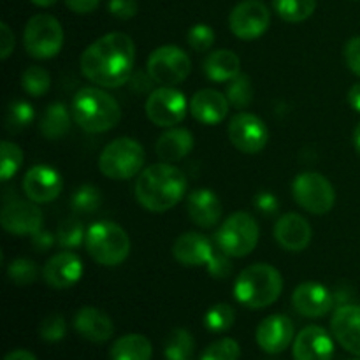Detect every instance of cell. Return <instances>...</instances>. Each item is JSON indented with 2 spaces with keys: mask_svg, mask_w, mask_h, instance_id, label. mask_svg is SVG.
<instances>
[{
  "mask_svg": "<svg viewBox=\"0 0 360 360\" xmlns=\"http://www.w3.org/2000/svg\"><path fill=\"white\" fill-rule=\"evenodd\" d=\"M136 46L127 34L111 32L91 42L81 55V72L104 88L123 86L130 81Z\"/></svg>",
  "mask_w": 360,
  "mask_h": 360,
  "instance_id": "6da1fadb",
  "label": "cell"
},
{
  "mask_svg": "<svg viewBox=\"0 0 360 360\" xmlns=\"http://www.w3.org/2000/svg\"><path fill=\"white\" fill-rule=\"evenodd\" d=\"M186 192L185 174L174 165L162 162L141 171L136 181V199L151 213L172 210Z\"/></svg>",
  "mask_w": 360,
  "mask_h": 360,
  "instance_id": "7a4b0ae2",
  "label": "cell"
},
{
  "mask_svg": "<svg viewBox=\"0 0 360 360\" xmlns=\"http://www.w3.org/2000/svg\"><path fill=\"white\" fill-rule=\"evenodd\" d=\"M74 123L88 134H102L115 129L122 118L118 101L101 88H83L70 104Z\"/></svg>",
  "mask_w": 360,
  "mask_h": 360,
  "instance_id": "3957f363",
  "label": "cell"
},
{
  "mask_svg": "<svg viewBox=\"0 0 360 360\" xmlns=\"http://www.w3.org/2000/svg\"><path fill=\"white\" fill-rule=\"evenodd\" d=\"M283 290V278L269 264H253L239 273L234 297L248 309H264L274 304Z\"/></svg>",
  "mask_w": 360,
  "mask_h": 360,
  "instance_id": "277c9868",
  "label": "cell"
},
{
  "mask_svg": "<svg viewBox=\"0 0 360 360\" xmlns=\"http://www.w3.org/2000/svg\"><path fill=\"white\" fill-rule=\"evenodd\" d=\"M88 253L101 266H120L130 253L129 234L118 224L109 220L97 221L86 231L84 239Z\"/></svg>",
  "mask_w": 360,
  "mask_h": 360,
  "instance_id": "5b68a950",
  "label": "cell"
},
{
  "mask_svg": "<svg viewBox=\"0 0 360 360\" xmlns=\"http://www.w3.org/2000/svg\"><path fill=\"white\" fill-rule=\"evenodd\" d=\"M144 165V148L130 137L111 141L98 157V169L105 178L130 179L141 172Z\"/></svg>",
  "mask_w": 360,
  "mask_h": 360,
  "instance_id": "8992f818",
  "label": "cell"
},
{
  "mask_svg": "<svg viewBox=\"0 0 360 360\" xmlns=\"http://www.w3.org/2000/svg\"><path fill=\"white\" fill-rule=\"evenodd\" d=\"M259 225L252 214L239 211V213L231 214L227 220L221 224V227L217 232L218 248L227 253L229 257H241L250 255L255 250L259 243Z\"/></svg>",
  "mask_w": 360,
  "mask_h": 360,
  "instance_id": "52a82bcc",
  "label": "cell"
},
{
  "mask_svg": "<svg viewBox=\"0 0 360 360\" xmlns=\"http://www.w3.org/2000/svg\"><path fill=\"white\" fill-rule=\"evenodd\" d=\"M23 44L28 55L34 58H53L63 46L62 25L51 14H35L25 27Z\"/></svg>",
  "mask_w": 360,
  "mask_h": 360,
  "instance_id": "ba28073f",
  "label": "cell"
},
{
  "mask_svg": "<svg viewBox=\"0 0 360 360\" xmlns=\"http://www.w3.org/2000/svg\"><path fill=\"white\" fill-rule=\"evenodd\" d=\"M294 199L302 210L313 214L329 213L336 202V192L326 176L319 172H302L292 183Z\"/></svg>",
  "mask_w": 360,
  "mask_h": 360,
  "instance_id": "9c48e42d",
  "label": "cell"
},
{
  "mask_svg": "<svg viewBox=\"0 0 360 360\" xmlns=\"http://www.w3.org/2000/svg\"><path fill=\"white\" fill-rule=\"evenodd\" d=\"M146 67L155 83L162 86H176L188 77L192 62L178 46H162L151 53Z\"/></svg>",
  "mask_w": 360,
  "mask_h": 360,
  "instance_id": "30bf717a",
  "label": "cell"
},
{
  "mask_svg": "<svg viewBox=\"0 0 360 360\" xmlns=\"http://www.w3.org/2000/svg\"><path fill=\"white\" fill-rule=\"evenodd\" d=\"M269 9L260 0H243L232 9L229 16L232 34L243 41L259 39L269 28Z\"/></svg>",
  "mask_w": 360,
  "mask_h": 360,
  "instance_id": "8fae6325",
  "label": "cell"
},
{
  "mask_svg": "<svg viewBox=\"0 0 360 360\" xmlns=\"http://www.w3.org/2000/svg\"><path fill=\"white\" fill-rule=\"evenodd\" d=\"M146 115L158 127H174L186 116V98L172 86L151 91L146 101Z\"/></svg>",
  "mask_w": 360,
  "mask_h": 360,
  "instance_id": "7c38bea8",
  "label": "cell"
},
{
  "mask_svg": "<svg viewBox=\"0 0 360 360\" xmlns=\"http://www.w3.org/2000/svg\"><path fill=\"white\" fill-rule=\"evenodd\" d=\"M229 139L243 153H259L269 141V130L259 116L238 112L229 123Z\"/></svg>",
  "mask_w": 360,
  "mask_h": 360,
  "instance_id": "4fadbf2b",
  "label": "cell"
},
{
  "mask_svg": "<svg viewBox=\"0 0 360 360\" xmlns=\"http://www.w3.org/2000/svg\"><path fill=\"white\" fill-rule=\"evenodd\" d=\"M0 224L9 234L34 236L42 229V211L34 200H11L2 207Z\"/></svg>",
  "mask_w": 360,
  "mask_h": 360,
  "instance_id": "5bb4252c",
  "label": "cell"
},
{
  "mask_svg": "<svg viewBox=\"0 0 360 360\" xmlns=\"http://www.w3.org/2000/svg\"><path fill=\"white\" fill-rule=\"evenodd\" d=\"M255 338L260 350L266 354H281L294 341V322L287 315H271L257 327Z\"/></svg>",
  "mask_w": 360,
  "mask_h": 360,
  "instance_id": "9a60e30c",
  "label": "cell"
},
{
  "mask_svg": "<svg viewBox=\"0 0 360 360\" xmlns=\"http://www.w3.org/2000/svg\"><path fill=\"white\" fill-rule=\"evenodd\" d=\"M62 176L49 165H34L23 178V192L34 202H51L62 192Z\"/></svg>",
  "mask_w": 360,
  "mask_h": 360,
  "instance_id": "2e32d148",
  "label": "cell"
},
{
  "mask_svg": "<svg viewBox=\"0 0 360 360\" xmlns=\"http://www.w3.org/2000/svg\"><path fill=\"white\" fill-rule=\"evenodd\" d=\"M81 276H83V262L70 250L53 255L42 269L44 281L56 290L74 287L81 280Z\"/></svg>",
  "mask_w": 360,
  "mask_h": 360,
  "instance_id": "e0dca14e",
  "label": "cell"
},
{
  "mask_svg": "<svg viewBox=\"0 0 360 360\" xmlns=\"http://www.w3.org/2000/svg\"><path fill=\"white\" fill-rule=\"evenodd\" d=\"M292 306L306 319H320L333 309L334 297L329 288L315 281L301 283L292 294Z\"/></svg>",
  "mask_w": 360,
  "mask_h": 360,
  "instance_id": "ac0fdd59",
  "label": "cell"
},
{
  "mask_svg": "<svg viewBox=\"0 0 360 360\" xmlns=\"http://www.w3.org/2000/svg\"><path fill=\"white\" fill-rule=\"evenodd\" d=\"M330 330L338 343L350 354L360 357V306L343 304L334 311Z\"/></svg>",
  "mask_w": 360,
  "mask_h": 360,
  "instance_id": "d6986e66",
  "label": "cell"
},
{
  "mask_svg": "<svg viewBox=\"0 0 360 360\" xmlns=\"http://www.w3.org/2000/svg\"><path fill=\"white\" fill-rule=\"evenodd\" d=\"M334 343L326 329L319 326L304 327L295 336L294 360H333Z\"/></svg>",
  "mask_w": 360,
  "mask_h": 360,
  "instance_id": "ffe728a7",
  "label": "cell"
},
{
  "mask_svg": "<svg viewBox=\"0 0 360 360\" xmlns=\"http://www.w3.org/2000/svg\"><path fill=\"white\" fill-rule=\"evenodd\" d=\"M311 225L297 213H287L274 225V238L287 252H302L311 243Z\"/></svg>",
  "mask_w": 360,
  "mask_h": 360,
  "instance_id": "44dd1931",
  "label": "cell"
},
{
  "mask_svg": "<svg viewBox=\"0 0 360 360\" xmlns=\"http://www.w3.org/2000/svg\"><path fill=\"white\" fill-rule=\"evenodd\" d=\"M74 329L90 343H105L115 334V323L101 309L84 306L74 316Z\"/></svg>",
  "mask_w": 360,
  "mask_h": 360,
  "instance_id": "7402d4cb",
  "label": "cell"
},
{
  "mask_svg": "<svg viewBox=\"0 0 360 360\" xmlns=\"http://www.w3.org/2000/svg\"><path fill=\"white\" fill-rule=\"evenodd\" d=\"M214 253V246L210 239L199 232H186L176 239L172 255L179 264L188 267L206 266Z\"/></svg>",
  "mask_w": 360,
  "mask_h": 360,
  "instance_id": "603a6c76",
  "label": "cell"
},
{
  "mask_svg": "<svg viewBox=\"0 0 360 360\" xmlns=\"http://www.w3.org/2000/svg\"><path fill=\"white\" fill-rule=\"evenodd\" d=\"M190 112L197 122L204 125H218L229 112V98L218 90L204 88L197 91L190 101Z\"/></svg>",
  "mask_w": 360,
  "mask_h": 360,
  "instance_id": "cb8c5ba5",
  "label": "cell"
},
{
  "mask_svg": "<svg viewBox=\"0 0 360 360\" xmlns=\"http://www.w3.org/2000/svg\"><path fill=\"white\" fill-rule=\"evenodd\" d=\"M190 220L202 229H211L220 221L221 218V202L213 190L200 188L188 195L186 200Z\"/></svg>",
  "mask_w": 360,
  "mask_h": 360,
  "instance_id": "d4e9b609",
  "label": "cell"
},
{
  "mask_svg": "<svg viewBox=\"0 0 360 360\" xmlns=\"http://www.w3.org/2000/svg\"><path fill=\"white\" fill-rule=\"evenodd\" d=\"M157 155L164 162L183 160L193 150V136L186 129H171L158 137L155 144Z\"/></svg>",
  "mask_w": 360,
  "mask_h": 360,
  "instance_id": "484cf974",
  "label": "cell"
},
{
  "mask_svg": "<svg viewBox=\"0 0 360 360\" xmlns=\"http://www.w3.org/2000/svg\"><path fill=\"white\" fill-rule=\"evenodd\" d=\"M204 72L214 83H227L241 74V60L231 49H218L206 58Z\"/></svg>",
  "mask_w": 360,
  "mask_h": 360,
  "instance_id": "4316f807",
  "label": "cell"
},
{
  "mask_svg": "<svg viewBox=\"0 0 360 360\" xmlns=\"http://www.w3.org/2000/svg\"><path fill=\"white\" fill-rule=\"evenodd\" d=\"M109 357L111 360H151L153 347L143 334H127L112 343Z\"/></svg>",
  "mask_w": 360,
  "mask_h": 360,
  "instance_id": "83f0119b",
  "label": "cell"
},
{
  "mask_svg": "<svg viewBox=\"0 0 360 360\" xmlns=\"http://www.w3.org/2000/svg\"><path fill=\"white\" fill-rule=\"evenodd\" d=\"M70 116H72V112H69L67 105L62 104V102L49 104L44 115H42L41 125H39L42 136L49 141L65 137L70 130Z\"/></svg>",
  "mask_w": 360,
  "mask_h": 360,
  "instance_id": "f1b7e54d",
  "label": "cell"
},
{
  "mask_svg": "<svg viewBox=\"0 0 360 360\" xmlns=\"http://www.w3.org/2000/svg\"><path fill=\"white\" fill-rule=\"evenodd\" d=\"M195 343L186 329H174L164 345L165 360H192Z\"/></svg>",
  "mask_w": 360,
  "mask_h": 360,
  "instance_id": "f546056e",
  "label": "cell"
},
{
  "mask_svg": "<svg viewBox=\"0 0 360 360\" xmlns=\"http://www.w3.org/2000/svg\"><path fill=\"white\" fill-rule=\"evenodd\" d=\"M274 9L281 20L301 23L315 13L316 0H274Z\"/></svg>",
  "mask_w": 360,
  "mask_h": 360,
  "instance_id": "4dcf8cb0",
  "label": "cell"
},
{
  "mask_svg": "<svg viewBox=\"0 0 360 360\" xmlns=\"http://www.w3.org/2000/svg\"><path fill=\"white\" fill-rule=\"evenodd\" d=\"M0 157H2V160H0V179L9 181L23 164V151L18 144L11 143V141H2Z\"/></svg>",
  "mask_w": 360,
  "mask_h": 360,
  "instance_id": "1f68e13d",
  "label": "cell"
},
{
  "mask_svg": "<svg viewBox=\"0 0 360 360\" xmlns=\"http://www.w3.org/2000/svg\"><path fill=\"white\" fill-rule=\"evenodd\" d=\"M21 86L32 97H41V95L48 94L49 86H51V77H49L46 69L39 65H32L21 76Z\"/></svg>",
  "mask_w": 360,
  "mask_h": 360,
  "instance_id": "d6a6232c",
  "label": "cell"
},
{
  "mask_svg": "<svg viewBox=\"0 0 360 360\" xmlns=\"http://www.w3.org/2000/svg\"><path fill=\"white\" fill-rule=\"evenodd\" d=\"M234 320H236V313L234 309L231 308L229 304H214L213 308L207 309L206 316H204V326L210 333H225V330L231 329L234 326Z\"/></svg>",
  "mask_w": 360,
  "mask_h": 360,
  "instance_id": "836d02e7",
  "label": "cell"
},
{
  "mask_svg": "<svg viewBox=\"0 0 360 360\" xmlns=\"http://www.w3.org/2000/svg\"><path fill=\"white\" fill-rule=\"evenodd\" d=\"M227 98L234 108L245 109L248 108L253 98V86L252 81L246 74H239L234 79L229 81L227 86Z\"/></svg>",
  "mask_w": 360,
  "mask_h": 360,
  "instance_id": "e575fe53",
  "label": "cell"
},
{
  "mask_svg": "<svg viewBox=\"0 0 360 360\" xmlns=\"http://www.w3.org/2000/svg\"><path fill=\"white\" fill-rule=\"evenodd\" d=\"M34 122V108L25 101H14L9 104L6 116V127L9 132H20Z\"/></svg>",
  "mask_w": 360,
  "mask_h": 360,
  "instance_id": "d590c367",
  "label": "cell"
},
{
  "mask_svg": "<svg viewBox=\"0 0 360 360\" xmlns=\"http://www.w3.org/2000/svg\"><path fill=\"white\" fill-rule=\"evenodd\" d=\"M86 239V232H84L83 224L79 220H65L60 224L58 231H56V241L62 248L65 250H76Z\"/></svg>",
  "mask_w": 360,
  "mask_h": 360,
  "instance_id": "8d00e7d4",
  "label": "cell"
},
{
  "mask_svg": "<svg viewBox=\"0 0 360 360\" xmlns=\"http://www.w3.org/2000/svg\"><path fill=\"white\" fill-rule=\"evenodd\" d=\"M102 195L101 190L95 188L94 185H83L74 192L72 195V210L76 213H94L101 207Z\"/></svg>",
  "mask_w": 360,
  "mask_h": 360,
  "instance_id": "74e56055",
  "label": "cell"
},
{
  "mask_svg": "<svg viewBox=\"0 0 360 360\" xmlns=\"http://www.w3.org/2000/svg\"><path fill=\"white\" fill-rule=\"evenodd\" d=\"M241 348L231 338H224L214 343H211L206 350L202 352L199 360H239Z\"/></svg>",
  "mask_w": 360,
  "mask_h": 360,
  "instance_id": "f35d334b",
  "label": "cell"
},
{
  "mask_svg": "<svg viewBox=\"0 0 360 360\" xmlns=\"http://www.w3.org/2000/svg\"><path fill=\"white\" fill-rule=\"evenodd\" d=\"M37 266H35V262H32L28 259H16L7 267V276H9V280L13 283L21 285V287L34 283L37 280Z\"/></svg>",
  "mask_w": 360,
  "mask_h": 360,
  "instance_id": "ab89813d",
  "label": "cell"
},
{
  "mask_svg": "<svg viewBox=\"0 0 360 360\" xmlns=\"http://www.w3.org/2000/svg\"><path fill=\"white\" fill-rule=\"evenodd\" d=\"M67 333V323L60 313H51L46 316L39 326V336L44 340L46 343H58L65 338Z\"/></svg>",
  "mask_w": 360,
  "mask_h": 360,
  "instance_id": "60d3db41",
  "label": "cell"
},
{
  "mask_svg": "<svg viewBox=\"0 0 360 360\" xmlns=\"http://www.w3.org/2000/svg\"><path fill=\"white\" fill-rule=\"evenodd\" d=\"M186 41H188L190 48L195 49V51H207L214 42V32L206 23L193 25L188 30Z\"/></svg>",
  "mask_w": 360,
  "mask_h": 360,
  "instance_id": "b9f144b4",
  "label": "cell"
},
{
  "mask_svg": "<svg viewBox=\"0 0 360 360\" xmlns=\"http://www.w3.org/2000/svg\"><path fill=\"white\" fill-rule=\"evenodd\" d=\"M207 273L211 274L217 280H224V278H229L232 273V262L229 259V255L225 252H221L220 248L214 250L213 257H211L210 262L206 264Z\"/></svg>",
  "mask_w": 360,
  "mask_h": 360,
  "instance_id": "7bdbcfd3",
  "label": "cell"
},
{
  "mask_svg": "<svg viewBox=\"0 0 360 360\" xmlns=\"http://www.w3.org/2000/svg\"><path fill=\"white\" fill-rule=\"evenodd\" d=\"M109 13L118 20H130L137 14L136 0H109Z\"/></svg>",
  "mask_w": 360,
  "mask_h": 360,
  "instance_id": "ee69618b",
  "label": "cell"
},
{
  "mask_svg": "<svg viewBox=\"0 0 360 360\" xmlns=\"http://www.w3.org/2000/svg\"><path fill=\"white\" fill-rule=\"evenodd\" d=\"M345 60H347L348 69L360 76V35L352 37L347 42V46H345Z\"/></svg>",
  "mask_w": 360,
  "mask_h": 360,
  "instance_id": "f6af8a7d",
  "label": "cell"
},
{
  "mask_svg": "<svg viewBox=\"0 0 360 360\" xmlns=\"http://www.w3.org/2000/svg\"><path fill=\"white\" fill-rule=\"evenodd\" d=\"M255 206L259 207V211L266 214H273L278 211V199L271 192H260L255 197Z\"/></svg>",
  "mask_w": 360,
  "mask_h": 360,
  "instance_id": "bcb514c9",
  "label": "cell"
},
{
  "mask_svg": "<svg viewBox=\"0 0 360 360\" xmlns=\"http://www.w3.org/2000/svg\"><path fill=\"white\" fill-rule=\"evenodd\" d=\"M53 245H55V236L51 232L41 229L32 236V246L35 248V252H48Z\"/></svg>",
  "mask_w": 360,
  "mask_h": 360,
  "instance_id": "7dc6e473",
  "label": "cell"
},
{
  "mask_svg": "<svg viewBox=\"0 0 360 360\" xmlns=\"http://www.w3.org/2000/svg\"><path fill=\"white\" fill-rule=\"evenodd\" d=\"M0 34H2V53H0V56H2V60H7L14 49V34L7 23L0 25Z\"/></svg>",
  "mask_w": 360,
  "mask_h": 360,
  "instance_id": "c3c4849f",
  "label": "cell"
},
{
  "mask_svg": "<svg viewBox=\"0 0 360 360\" xmlns=\"http://www.w3.org/2000/svg\"><path fill=\"white\" fill-rule=\"evenodd\" d=\"M65 4L70 11H74V13L88 14L91 13V11L97 9L101 0H65Z\"/></svg>",
  "mask_w": 360,
  "mask_h": 360,
  "instance_id": "681fc988",
  "label": "cell"
},
{
  "mask_svg": "<svg viewBox=\"0 0 360 360\" xmlns=\"http://www.w3.org/2000/svg\"><path fill=\"white\" fill-rule=\"evenodd\" d=\"M348 104L355 109V111L360 112V83L354 84L348 91Z\"/></svg>",
  "mask_w": 360,
  "mask_h": 360,
  "instance_id": "f907efd6",
  "label": "cell"
},
{
  "mask_svg": "<svg viewBox=\"0 0 360 360\" xmlns=\"http://www.w3.org/2000/svg\"><path fill=\"white\" fill-rule=\"evenodd\" d=\"M4 360H37L35 359L34 354H30V352L27 350H14L11 352V354H7Z\"/></svg>",
  "mask_w": 360,
  "mask_h": 360,
  "instance_id": "816d5d0a",
  "label": "cell"
},
{
  "mask_svg": "<svg viewBox=\"0 0 360 360\" xmlns=\"http://www.w3.org/2000/svg\"><path fill=\"white\" fill-rule=\"evenodd\" d=\"M354 146H355V150L359 151V155H360V123L357 127H355V132H354Z\"/></svg>",
  "mask_w": 360,
  "mask_h": 360,
  "instance_id": "f5cc1de1",
  "label": "cell"
},
{
  "mask_svg": "<svg viewBox=\"0 0 360 360\" xmlns=\"http://www.w3.org/2000/svg\"><path fill=\"white\" fill-rule=\"evenodd\" d=\"M32 2L39 7H49L53 6V4H56V0H32Z\"/></svg>",
  "mask_w": 360,
  "mask_h": 360,
  "instance_id": "db71d44e",
  "label": "cell"
}]
</instances>
